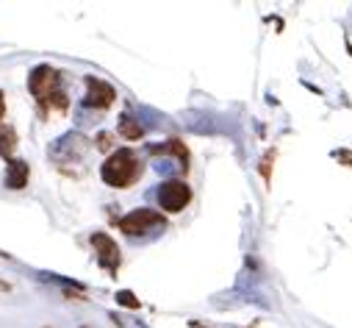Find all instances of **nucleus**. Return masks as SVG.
I'll return each instance as SVG.
<instances>
[{
	"label": "nucleus",
	"instance_id": "obj_1",
	"mask_svg": "<svg viewBox=\"0 0 352 328\" xmlns=\"http://www.w3.org/2000/svg\"><path fill=\"white\" fill-rule=\"evenodd\" d=\"M28 90L42 103V109H67V92L61 87V72L50 64H39L28 75Z\"/></svg>",
	"mask_w": 352,
	"mask_h": 328
},
{
	"label": "nucleus",
	"instance_id": "obj_2",
	"mask_svg": "<svg viewBox=\"0 0 352 328\" xmlns=\"http://www.w3.org/2000/svg\"><path fill=\"white\" fill-rule=\"evenodd\" d=\"M139 176H142V161L136 158V153H133L131 147L114 150V153L106 158V164L100 167V178H103L109 187H114V189L131 187Z\"/></svg>",
	"mask_w": 352,
	"mask_h": 328
},
{
	"label": "nucleus",
	"instance_id": "obj_3",
	"mask_svg": "<svg viewBox=\"0 0 352 328\" xmlns=\"http://www.w3.org/2000/svg\"><path fill=\"white\" fill-rule=\"evenodd\" d=\"M117 228L125 236H144L150 231H164L166 228V217L155 209H133L125 217L117 220Z\"/></svg>",
	"mask_w": 352,
	"mask_h": 328
},
{
	"label": "nucleus",
	"instance_id": "obj_4",
	"mask_svg": "<svg viewBox=\"0 0 352 328\" xmlns=\"http://www.w3.org/2000/svg\"><path fill=\"white\" fill-rule=\"evenodd\" d=\"M155 201H158V206H161L164 212L178 214V212H184V209L192 203V187H189L186 181L169 178V181H164V184L158 187Z\"/></svg>",
	"mask_w": 352,
	"mask_h": 328
},
{
	"label": "nucleus",
	"instance_id": "obj_5",
	"mask_svg": "<svg viewBox=\"0 0 352 328\" xmlns=\"http://www.w3.org/2000/svg\"><path fill=\"white\" fill-rule=\"evenodd\" d=\"M89 242H92V248H95V254H98V262L111 273V278H117V270H120V265H122V254H120V248H117V242H114L109 234H103V231H95V234L89 236Z\"/></svg>",
	"mask_w": 352,
	"mask_h": 328
},
{
	"label": "nucleus",
	"instance_id": "obj_6",
	"mask_svg": "<svg viewBox=\"0 0 352 328\" xmlns=\"http://www.w3.org/2000/svg\"><path fill=\"white\" fill-rule=\"evenodd\" d=\"M83 84H86L83 106H89V109H109L117 101V90L109 84V81L98 78V75H86Z\"/></svg>",
	"mask_w": 352,
	"mask_h": 328
},
{
	"label": "nucleus",
	"instance_id": "obj_7",
	"mask_svg": "<svg viewBox=\"0 0 352 328\" xmlns=\"http://www.w3.org/2000/svg\"><path fill=\"white\" fill-rule=\"evenodd\" d=\"M83 153H86V136H80L75 131L58 136L50 145V158H56V161H78Z\"/></svg>",
	"mask_w": 352,
	"mask_h": 328
},
{
	"label": "nucleus",
	"instance_id": "obj_8",
	"mask_svg": "<svg viewBox=\"0 0 352 328\" xmlns=\"http://www.w3.org/2000/svg\"><path fill=\"white\" fill-rule=\"evenodd\" d=\"M28 176H31L28 164L12 158V161H9V170H6V178H3V187H6V189H25V187H28Z\"/></svg>",
	"mask_w": 352,
	"mask_h": 328
},
{
	"label": "nucleus",
	"instance_id": "obj_9",
	"mask_svg": "<svg viewBox=\"0 0 352 328\" xmlns=\"http://www.w3.org/2000/svg\"><path fill=\"white\" fill-rule=\"evenodd\" d=\"M120 134L125 136V139H131V142H136V139H142L144 136V125L136 120V117H131L128 112L120 117Z\"/></svg>",
	"mask_w": 352,
	"mask_h": 328
},
{
	"label": "nucleus",
	"instance_id": "obj_10",
	"mask_svg": "<svg viewBox=\"0 0 352 328\" xmlns=\"http://www.w3.org/2000/svg\"><path fill=\"white\" fill-rule=\"evenodd\" d=\"M14 145H17V131L12 125H0V156L12 161Z\"/></svg>",
	"mask_w": 352,
	"mask_h": 328
},
{
	"label": "nucleus",
	"instance_id": "obj_11",
	"mask_svg": "<svg viewBox=\"0 0 352 328\" xmlns=\"http://www.w3.org/2000/svg\"><path fill=\"white\" fill-rule=\"evenodd\" d=\"M120 328H150V325H144L142 320H136V317H131V314H122V311H111L109 314Z\"/></svg>",
	"mask_w": 352,
	"mask_h": 328
},
{
	"label": "nucleus",
	"instance_id": "obj_12",
	"mask_svg": "<svg viewBox=\"0 0 352 328\" xmlns=\"http://www.w3.org/2000/svg\"><path fill=\"white\" fill-rule=\"evenodd\" d=\"M117 303L120 306H128V309H142V300L133 292H128V289H120L117 292Z\"/></svg>",
	"mask_w": 352,
	"mask_h": 328
},
{
	"label": "nucleus",
	"instance_id": "obj_13",
	"mask_svg": "<svg viewBox=\"0 0 352 328\" xmlns=\"http://www.w3.org/2000/svg\"><path fill=\"white\" fill-rule=\"evenodd\" d=\"M275 161V150H270L267 156H263V161H261V176H263V181H270V164Z\"/></svg>",
	"mask_w": 352,
	"mask_h": 328
},
{
	"label": "nucleus",
	"instance_id": "obj_14",
	"mask_svg": "<svg viewBox=\"0 0 352 328\" xmlns=\"http://www.w3.org/2000/svg\"><path fill=\"white\" fill-rule=\"evenodd\" d=\"M98 147H100V150H109V147H111V134H106V131L98 134Z\"/></svg>",
	"mask_w": 352,
	"mask_h": 328
},
{
	"label": "nucleus",
	"instance_id": "obj_15",
	"mask_svg": "<svg viewBox=\"0 0 352 328\" xmlns=\"http://www.w3.org/2000/svg\"><path fill=\"white\" fill-rule=\"evenodd\" d=\"M189 325H192V328H214V325H206V322H200V320H192ZM247 328H255V325H247Z\"/></svg>",
	"mask_w": 352,
	"mask_h": 328
},
{
	"label": "nucleus",
	"instance_id": "obj_16",
	"mask_svg": "<svg viewBox=\"0 0 352 328\" xmlns=\"http://www.w3.org/2000/svg\"><path fill=\"white\" fill-rule=\"evenodd\" d=\"M12 289H14V287H12L9 281H3V278H0V292H3V295H6V292H12Z\"/></svg>",
	"mask_w": 352,
	"mask_h": 328
},
{
	"label": "nucleus",
	"instance_id": "obj_17",
	"mask_svg": "<svg viewBox=\"0 0 352 328\" xmlns=\"http://www.w3.org/2000/svg\"><path fill=\"white\" fill-rule=\"evenodd\" d=\"M3 112H6V103H3V92H0V120H3Z\"/></svg>",
	"mask_w": 352,
	"mask_h": 328
}]
</instances>
